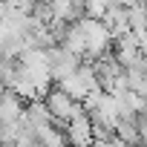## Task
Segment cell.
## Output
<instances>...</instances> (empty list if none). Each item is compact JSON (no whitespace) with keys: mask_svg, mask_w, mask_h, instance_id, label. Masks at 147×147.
Masks as SVG:
<instances>
[{"mask_svg":"<svg viewBox=\"0 0 147 147\" xmlns=\"http://www.w3.org/2000/svg\"><path fill=\"white\" fill-rule=\"evenodd\" d=\"M58 90L66 92L69 98H75L78 104H84V101H87L90 95H95V92H104V90L98 87V81H95L92 63H81V69H75L69 78H63V81L58 84Z\"/></svg>","mask_w":147,"mask_h":147,"instance_id":"obj_1","label":"cell"},{"mask_svg":"<svg viewBox=\"0 0 147 147\" xmlns=\"http://www.w3.org/2000/svg\"><path fill=\"white\" fill-rule=\"evenodd\" d=\"M43 104H46V110H49V115L55 118V124L63 130L69 121H75L78 115H84L87 110H84V104H78L75 98H69L66 92H61L58 87L55 90H49L46 95H43Z\"/></svg>","mask_w":147,"mask_h":147,"instance_id":"obj_2","label":"cell"},{"mask_svg":"<svg viewBox=\"0 0 147 147\" xmlns=\"http://www.w3.org/2000/svg\"><path fill=\"white\" fill-rule=\"evenodd\" d=\"M46 58H49V75H52L55 84H61L63 78H69L72 72L81 69V63H84L78 55H72L66 46H52L46 52Z\"/></svg>","mask_w":147,"mask_h":147,"instance_id":"obj_3","label":"cell"},{"mask_svg":"<svg viewBox=\"0 0 147 147\" xmlns=\"http://www.w3.org/2000/svg\"><path fill=\"white\" fill-rule=\"evenodd\" d=\"M63 138H66V147H95V133H92L90 115L84 113L75 121H69L63 127Z\"/></svg>","mask_w":147,"mask_h":147,"instance_id":"obj_4","label":"cell"}]
</instances>
